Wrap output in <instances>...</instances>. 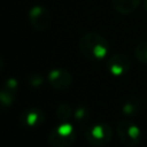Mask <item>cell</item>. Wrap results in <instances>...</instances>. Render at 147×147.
I'll return each mask as SVG.
<instances>
[{"label": "cell", "mask_w": 147, "mask_h": 147, "mask_svg": "<svg viewBox=\"0 0 147 147\" xmlns=\"http://www.w3.org/2000/svg\"><path fill=\"white\" fill-rule=\"evenodd\" d=\"M79 51L91 61L103 60L109 52V44L105 37L96 32H86L79 39Z\"/></svg>", "instance_id": "1"}, {"label": "cell", "mask_w": 147, "mask_h": 147, "mask_svg": "<svg viewBox=\"0 0 147 147\" xmlns=\"http://www.w3.org/2000/svg\"><path fill=\"white\" fill-rule=\"evenodd\" d=\"M86 141L93 147H103L108 145L113 138V130L108 123L96 122L84 129Z\"/></svg>", "instance_id": "2"}, {"label": "cell", "mask_w": 147, "mask_h": 147, "mask_svg": "<svg viewBox=\"0 0 147 147\" xmlns=\"http://www.w3.org/2000/svg\"><path fill=\"white\" fill-rule=\"evenodd\" d=\"M118 139L127 147H134L140 144L142 139V131L140 126L131 119H122L116 126Z\"/></svg>", "instance_id": "3"}, {"label": "cell", "mask_w": 147, "mask_h": 147, "mask_svg": "<svg viewBox=\"0 0 147 147\" xmlns=\"http://www.w3.org/2000/svg\"><path fill=\"white\" fill-rule=\"evenodd\" d=\"M75 137L72 124L70 122H64L51 130L47 140L53 147H69L75 141Z\"/></svg>", "instance_id": "4"}, {"label": "cell", "mask_w": 147, "mask_h": 147, "mask_svg": "<svg viewBox=\"0 0 147 147\" xmlns=\"http://www.w3.org/2000/svg\"><path fill=\"white\" fill-rule=\"evenodd\" d=\"M28 18H29L31 26L37 31L46 30L49 26L51 21H52L49 10L39 5L30 8V10L28 13Z\"/></svg>", "instance_id": "5"}, {"label": "cell", "mask_w": 147, "mask_h": 147, "mask_svg": "<svg viewBox=\"0 0 147 147\" xmlns=\"http://www.w3.org/2000/svg\"><path fill=\"white\" fill-rule=\"evenodd\" d=\"M47 82L54 90L63 91V90H67L71 85L72 76L67 69L56 68L48 72Z\"/></svg>", "instance_id": "6"}, {"label": "cell", "mask_w": 147, "mask_h": 147, "mask_svg": "<svg viewBox=\"0 0 147 147\" xmlns=\"http://www.w3.org/2000/svg\"><path fill=\"white\" fill-rule=\"evenodd\" d=\"M106 67H107V70L113 76L119 77V76L127 74V71L130 70V67H131V62L125 54L117 53V54L111 55L108 59Z\"/></svg>", "instance_id": "7"}, {"label": "cell", "mask_w": 147, "mask_h": 147, "mask_svg": "<svg viewBox=\"0 0 147 147\" xmlns=\"http://www.w3.org/2000/svg\"><path fill=\"white\" fill-rule=\"evenodd\" d=\"M46 118L45 113L39 109V108H29L25 109L21 116H20V122L24 127L28 129H36L39 127Z\"/></svg>", "instance_id": "8"}, {"label": "cell", "mask_w": 147, "mask_h": 147, "mask_svg": "<svg viewBox=\"0 0 147 147\" xmlns=\"http://www.w3.org/2000/svg\"><path fill=\"white\" fill-rule=\"evenodd\" d=\"M111 2H113L114 8L118 13L130 14L138 7L140 0H111Z\"/></svg>", "instance_id": "9"}, {"label": "cell", "mask_w": 147, "mask_h": 147, "mask_svg": "<svg viewBox=\"0 0 147 147\" xmlns=\"http://www.w3.org/2000/svg\"><path fill=\"white\" fill-rule=\"evenodd\" d=\"M140 107H141V103H140V100L136 96H131L129 98L122 106V113L127 116V117H131V116H134L139 110H140Z\"/></svg>", "instance_id": "10"}, {"label": "cell", "mask_w": 147, "mask_h": 147, "mask_svg": "<svg viewBox=\"0 0 147 147\" xmlns=\"http://www.w3.org/2000/svg\"><path fill=\"white\" fill-rule=\"evenodd\" d=\"M16 91H11L7 87H3L0 90V110H3L8 107H10L15 99H16Z\"/></svg>", "instance_id": "11"}, {"label": "cell", "mask_w": 147, "mask_h": 147, "mask_svg": "<svg viewBox=\"0 0 147 147\" xmlns=\"http://www.w3.org/2000/svg\"><path fill=\"white\" fill-rule=\"evenodd\" d=\"M72 116H74V111H72L71 107L68 103L62 102V103L59 105V107L56 109V117H57L60 123L69 122Z\"/></svg>", "instance_id": "12"}, {"label": "cell", "mask_w": 147, "mask_h": 147, "mask_svg": "<svg viewBox=\"0 0 147 147\" xmlns=\"http://www.w3.org/2000/svg\"><path fill=\"white\" fill-rule=\"evenodd\" d=\"M74 117H75V121L79 124V125H84L88 122V118H90V111L87 108L85 107H78L75 111H74Z\"/></svg>", "instance_id": "13"}, {"label": "cell", "mask_w": 147, "mask_h": 147, "mask_svg": "<svg viewBox=\"0 0 147 147\" xmlns=\"http://www.w3.org/2000/svg\"><path fill=\"white\" fill-rule=\"evenodd\" d=\"M134 54H136L137 60H138L140 63L147 65V41L140 42V44L136 47Z\"/></svg>", "instance_id": "14"}, {"label": "cell", "mask_w": 147, "mask_h": 147, "mask_svg": "<svg viewBox=\"0 0 147 147\" xmlns=\"http://www.w3.org/2000/svg\"><path fill=\"white\" fill-rule=\"evenodd\" d=\"M31 76H32V77H29V82H30L31 85H33V86H39V85L42 84L44 77H42L40 74H32Z\"/></svg>", "instance_id": "15"}, {"label": "cell", "mask_w": 147, "mask_h": 147, "mask_svg": "<svg viewBox=\"0 0 147 147\" xmlns=\"http://www.w3.org/2000/svg\"><path fill=\"white\" fill-rule=\"evenodd\" d=\"M2 69H3V61H2V59L0 57V72L2 71Z\"/></svg>", "instance_id": "16"}, {"label": "cell", "mask_w": 147, "mask_h": 147, "mask_svg": "<svg viewBox=\"0 0 147 147\" xmlns=\"http://www.w3.org/2000/svg\"><path fill=\"white\" fill-rule=\"evenodd\" d=\"M145 8H146V10H147V0H146V2H145Z\"/></svg>", "instance_id": "17"}]
</instances>
